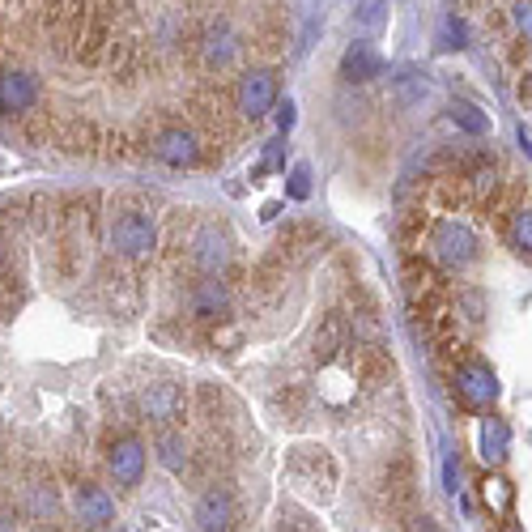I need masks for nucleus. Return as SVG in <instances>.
<instances>
[{
  "instance_id": "2",
  "label": "nucleus",
  "mask_w": 532,
  "mask_h": 532,
  "mask_svg": "<svg viewBox=\"0 0 532 532\" xmlns=\"http://www.w3.org/2000/svg\"><path fill=\"white\" fill-rule=\"evenodd\" d=\"M154 222L145 218V213H120V218L111 222V247L128 260H141L154 252Z\"/></svg>"
},
{
  "instance_id": "25",
  "label": "nucleus",
  "mask_w": 532,
  "mask_h": 532,
  "mask_svg": "<svg viewBox=\"0 0 532 532\" xmlns=\"http://www.w3.org/2000/svg\"><path fill=\"white\" fill-rule=\"evenodd\" d=\"M511 247H515L520 256H528V252H532V213H528V209H524V213H515V218H511Z\"/></svg>"
},
{
  "instance_id": "31",
  "label": "nucleus",
  "mask_w": 532,
  "mask_h": 532,
  "mask_svg": "<svg viewBox=\"0 0 532 532\" xmlns=\"http://www.w3.org/2000/svg\"><path fill=\"white\" fill-rule=\"evenodd\" d=\"M511 13H515V26H520V30H528V13H532V9H528V5H515Z\"/></svg>"
},
{
  "instance_id": "11",
  "label": "nucleus",
  "mask_w": 532,
  "mask_h": 532,
  "mask_svg": "<svg viewBox=\"0 0 532 532\" xmlns=\"http://www.w3.org/2000/svg\"><path fill=\"white\" fill-rule=\"evenodd\" d=\"M154 149H158V158L166 166H192L196 162V137H192L188 128H166V132H158Z\"/></svg>"
},
{
  "instance_id": "12",
  "label": "nucleus",
  "mask_w": 532,
  "mask_h": 532,
  "mask_svg": "<svg viewBox=\"0 0 532 532\" xmlns=\"http://www.w3.org/2000/svg\"><path fill=\"white\" fill-rule=\"evenodd\" d=\"M145 413L149 422H175L184 413V388L179 384H154L145 392Z\"/></svg>"
},
{
  "instance_id": "13",
  "label": "nucleus",
  "mask_w": 532,
  "mask_h": 532,
  "mask_svg": "<svg viewBox=\"0 0 532 532\" xmlns=\"http://www.w3.org/2000/svg\"><path fill=\"white\" fill-rule=\"evenodd\" d=\"M345 337H349V324L341 320V315H328V320L315 328V358L332 362L345 349Z\"/></svg>"
},
{
  "instance_id": "30",
  "label": "nucleus",
  "mask_w": 532,
  "mask_h": 532,
  "mask_svg": "<svg viewBox=\"0 0 532 532\" xmlns=\"http://www.w3.org/2000/svg\"><path fill=\"white\" fill-rule=\"evenodd\" d=\"M405 532H443V528L430 520V515H413V520L405 524Z\"/></svg>"
},
{
  "instance_id": "3",
  "label": "nucleus",
  "mask_w": 532,
  "mask_h": 532,
  "mask_svg": "<svg viewBox=\"0 0 532 532\" xmlns=\"http://www.w3.org/2000/svg\"><path fill=\"white\" fill-rule=\"evenodd\" d=\"M435 252H439L443 264L460 269V264H469V260L477 256V235H473V230L464 226V222L447 218V222H439V230H435Z\"/></svg>"
},
{
  "instance_id": "21",
  "label": "nucleus",
  "mask_w": 532,
  "mask_h": 532,
  "mask_svg": "<svg viewBox=\"0 0 532 532\" xmlns=\"http://www.w3.org/2000/svg\"><path fill=\"white\" fill-rule=\"evenodd\" d=\"M392 90H396V103L401 107H413L418 98L426 94V77L418 73V69H401L396 73V81H392Z\"/></svg>"
},
{
  "instance_id": "10",
  "label": "nucleus",
  "mask_w": 532,
  "mask_h": 532,
  "mask_svg": "<svg viewBox=\"0 0 532 532\" xmlns=\"http://www.w3.org/2000/svg\"><path fill=\"white\" fill-rule=\"evenodd\" d=\"M35 98H39V81L30 73H22V69L0 73V107L5 111H30Z\"/></svg>"
},
{
  "instance_id": "27",
  "label": "nucleus",
  "mask_w": 532,
  "mask_h": 532,
  "mask_svg": "<svg viewBox=\"0 0 532 532\" xmlns=\"http://www.w3.org/2000/svg\"><path fill=\"white\" fill-rule=\"evenodd\" d=\"M277 532H324V528L315 524L311 515H298V511H281V520H277Z\"/></svg>"
},
{
  "instance_id": "6",
  "label": "nucleus",
  "mask_w": 532,
  "mask_h": 532,
  "mask_svg": "<svg viewBox=\"0 0 532 532\" xmlns=\"http://www.w3.org/2000/svg\"><path fill=\"white\" fill-rule=\"evenodd\" d=\"M107 464H111V477H115V486H137L141 473H145V447L141 439H115L111 443V452H107Z\"/></svg>"
},
{
  "instance_id": "23",
  "label": "nucleus",
  "mask_w": 532,
  "mask_h": 532,
  "mask_svg": "<svg viewBox=\"0 0 532 532\" xmlns=\"http://www.w3.org/2000/svg\"><path fill=\"white\" fill-rule=\"evenodd\" d=\"M158 456H162V464H166V469H184V439H179V435H171V430H162V435H158Z\"/></svg>"
},
{
  "instance_id": "29",
  "label": "nucleus",
  "mask_w": 532,
  "mask_h": 532,
  "mask_svg": "<svg viewBox=\"0 0 532 532\" xmlns=\"http://www.w3.org/2000/svg\"><path fill=\"white\" fill-rule=\"evenodd\" d=\"M443 486H447V494H456V486H460V469H456V456H447V460H443Z\"/></svg>"
},
{
  "instance_id": "14",
  "label": "nucleus",
  "mask_w": 532,
  "mask_h": 532,
  "mask_svg": "<svg viewBox=\"0 0 532 532\" xmlns=\"http://www.w3.org/2000/svg\"><path fill=\"white\" fill-rule=\"evenodd\" d=\"M226 307H230L226 286H218V281H201V286H196V294H192V311L201 315V320H222Z\"/></svg>"
},
{
  "instance_id": "33",
  "label": "nucleus",
  "mask_w": 532,
  "mask_h": 532,
  "mask_svg": "<svg viewBox=\"0 0 532 532\" xmlns=\"http://www.w3.org/2000/svg\"><path fill=\"white\" fill-rule=\"evenodd\" d=\"M277 213H281V205L273 201V205H264V209H260V218H264V222H273V218H277Z\"/></svg>"
},
{
  "instance_id": "20",
  "label": "nucleus",
  "mask_w": 532,
  "mask_h": 532,
  "mask_svg": "<svg viewBox=\"0 0 532 532\" xmlns=\"http://www.w3.org/2000/svg\"><path fill=\"white\" fill-rule=\"evenodd\" d=\"M354 375H349L345 367H328L324 371V379H320V396L328 405H345V401H354Z\"/></svg>"
},
{
  "instance_id": "8",
  "label": "nucleus",
  "mask_w": 532,
  "mask_h": 532,
  "mask_svg": "<svg viewBox=\"0 0 532 532\" xmlns=\"http://www.w3.org/2000/svg\"><path fill=\"white\" fill-rule=\"evenodd\" d=\"M73 507H77V515H81V524H90V528L115 520V498H111L103 486H94V481H86V486L73 490Z\"/></svg>"
},
{
  "instance_id": "17",
  "label": "nucleus",
  "mask_w": 532,
  "mask_h": 532,
  "mask_svg": "<svg viewBox=\"0 0 532 532\" xmlns=\"http://www.w3.org/2000/svg\"><path fill=\"white\" fill-rule=\"evenodd\" d=\"M481 503H486L494 515H511V507H515V490H511V481H507V477H498V473L481 477Z\"/></svg>"
},
{
  "instance_id": "24",
  "label": "nucleus",
  "mask_w": 532,
  "mask_h": 532,
  "mask_svg": "<svg viewBox=\"0 0 532 532\" xmlns=\"http://www.w3.org/2000/svg\"><path fill=\"white\" fill-rule=\"evenodd\" d=\"M354 22H358L362 30H384V26H388V5H379V0L354 5Z\"/></svg>"
},
{
  "instance_id": "5",
  "label": "nucleus",
  "mask_w": 532,
  "mask_h": 532,
  "mask_svg": "<svg viewBox=\"0 0 532 532\" xmlns=\"http://www.w3.org/2000/svg\"><path fill=\"white\" fill-rule=\"evenodd\" d=\"M452 384H456V392H460V401L473 405V409L490 405L494 396H498V379H494V371L486 367V362H469V367H460Z\"/></svg>"
},
{
  "instance_id": "1",
  "label": "nucleus",
  "mask_w": 532,
  "mask_h": 532,
  "mask_svg": "<svg viewBox=\"0 0 532 532\" xmlns=\"http://www.w3.org/2000/svg\"><path fill=\"white\" fill-rule=\"evenodd\" d=\"M286 473L307 498L328 503V498L337 494V460H332V452L320 443H294L286 452Z\"/></svg>"
},
{
  "instance_id": "32",
  "label": "nucleus",
  "mask_w": 532,
  "mask_h": 532,
  "mask_svg": "<svg viewBox=\"0 0 532 532\" xmlns=\"http://www.w3.org/2000/svg\"><path fill=\"white\" fill-rule=\"evenodd\" d=\"M515 141H520V149H524V154H528V149H532V137H528V128H524V124L515 128Z\"/></svg>"
},
{
  "instance_id": "28",
  "label": "nucleus",
  "mask_w": 532,
  "mask_h": 532,
  "mask_svg": "<svg viewBox=\"0 0 532 532\" xmlns=\"http://www.w3.org/2000/svg\"><path fill=\"white\" fill-rule=\"evenodd\" d=\"M294 124H298V107L286 98V103H277V132H281V137H290Z\"/></svg>"
},
{
  "instance_id": "19",
  "label": "nucleus",
  "mask_w": 532,
  "mask_h": 532,
  "mask_svg": "<svg viewBox=\"0 0 532 532\" xmlns=\"http://www.w3.org/2000/svg\"><path fill=\"white\" fill-rule=\"evenodd\" d=\"M447 115H452V124H456V128H464L469 137H481V132L490 128V115L481 111L477 103H469V98H456V103L447 107Z\"/></svg>"
},
{
  "instance_id": "18",
  "label": "nucleus",
  "mask_w": 532,
  "mask_h": 532,
  "mask_svg": "<svg viewBox=\"0 0 532 532\" xmlns=\"http://www.w3.org/2000/svg\"><path fill=\"white\" fill-rule=\"evenodd\" d=\"M226 260H230V252H226V235H218V230H205V235L196 239V264H201L205 273H218Z\"/></svg>"
},
{
  "instance_id": "15",
  "label": "nucleus",
  "mask_w": 532,
  "mask_h": 532,
  "mask_svg": "<svg viewBox=\"0 0 532 532\" xmlns=\"http://www.w3.org/2000/svg\"><path fill=\"white\" fill-rule=\"evenodd\" d=\"M477 443H481V460H486V464L507 460V452H511V430H507V422H494V418L481 422Z\"/></svg>"
},
{
  "instance_id": "22",
  "label": "nucleus",
  "mask_w": 532,
  "mask_h": 532,
  "mask_svg": "<svg viewBox=\"0 0 532 532\" xmlns=\"http://www.w3.org/2000/svg\"><path fill=\"white\" fill-rule=\"evenodd\" d=\"M464 43H469V26H464V18H456V13H443V22H439V47H443V52H460Z\"/></svg>"
},
{
  "instance_id": "4",
  "label": "nucleus",
  "mask_w": 532,
  "mask_h": 532,
  "mask_svg": "<svg viewBox=\"0 0 532 532\" xmlns=\"http://www.w3.org/2000/svg\"><path fill=\"white\" fill-rule=\"evenodd\" d=\"M277 107V77L269 69H252L243 81H239V111L243 115H264Z\"/></svg>"
},
{
  "instance_id": "9",
  "label": "nucleus",
  "mask_w": 532,
  "mask_h": 532,
  "mask_svg": "<svg viewBox=\"0 0 532 532\" xmlns=\"http://www.w3.org/2000/svg\"><path fill=\"white\" fill-rule=\"evenodd\" d=\"M379 73H384V56H379V47L358 39L349 43V52L341 56V77L345 81H375Z\"/></svg>"
},
{
  "instance_id": "7",
  "label": "nucleus",
  "mask_w": 532,
  "mask_h": 532,
  "mask_svg": "<svg viewBox=\"0 0 532 532\" xmlns=\"http://www.w3.org/2000/svg\"><path fill=\"white\" fill-rule=\"evenodd\" d=\"M196 524H201V532H230V524H235V494L222 486L205 490V498L196 503Z\"/></svg>"
},
{
  "instance_id": "16",
  "label": "nucleus",
  "mask_w": 532,
  "mask_h": 532,
  "mask_svg": "<svg viewBox=\"0 0 532 532\" xmlns=\"http://www.w3.org/2000/svg\"><path fill=\"white\" fill-rule=\"evenodd\" d=\"M235 52H239V39L230 35V26L209 30V39H205V64L209 69H226V64L235 60Z\"/></svg>"
},
{
  "instance_id": "26",
  "label": "nucleus",
  "mask_w": 532,
  "mask_h": 532,
  "mask_svg": "<svg viewBox=\"0 0 532 532\" xmlns=\"http://www.w3.org/2000/svg\"><path fill=\"white\" fill-rule=\"evenodd\" d=\"M286 196H290V201H307V196H311V166L307 162H298L294 171L286 175Z\"/></svg>"
}]
</instances>
